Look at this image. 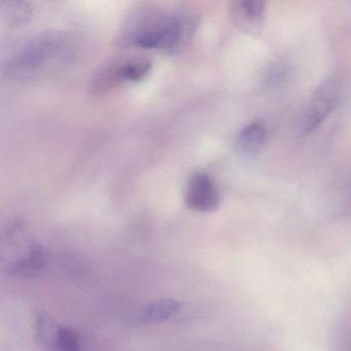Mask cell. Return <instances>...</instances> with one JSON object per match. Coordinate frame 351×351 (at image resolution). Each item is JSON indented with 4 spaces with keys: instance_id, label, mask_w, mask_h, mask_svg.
I'll return each instance as SVG.
<instances>
[{
    "instance_id": "1",
    "label": "cell",
    "mask_w": 351,
    "mask_h": 351,
    "mask_svg": "<svg viewBox=\"0 0 351 351\" xmlns=\"http://www.w3.org/2000/svg\"><path fill=\"white\" fill-rule=\"evenodd\" d=\"M196 25V20L189 14L143 8L127 20L120 43L132 48L178 52L190 44Z\"/></svg>"
},
{
    "instance_id": "2",
    "label": "cell",
    "mask_w": 351,
    "mask_h": 351,
    "mask_svg": "<svg viewBox=\"0 0 351 351\" xmlns=\"http://www.w3.org/2000/svg\"><path fill=\"white\" fill-rule=\"evenodd\" d=\"M67 48L61 40L43 38L20 49L8 63L10 77L32 81L54 71L66 57Z\"/></svg>"
},
{
    "instance_id": "3",
    "label": "cell",
    "mask_w": 351,
    "mask_h": 351,
    "mask_svg": "<svg viewBox=\"0 0 351 351\" xmlns=\"http://www.w3.org/2000/svg\"><path fill=\"white\" fill-rule=\"evenodd\" d=\"M153 63L145 57H134L117 61L100 69L90 82L89 90L94 95H104L117 88L143 81Z\"/></svg>"
},
{
    "instance_id": "4",
    "label": "cell",
    "mask_w": 351,
    "mask_h": 351,
    "mask_svg": "<svg viewBox=\"0 0 351 351\" xmlns=\"http://www.w3.org/2000/svg\"><path fill=\"white\" fill-rule=\"evenodd\" d=\"M339 89L340 85L335 77H328L318 86L304 117V132L315 130L336 108L339 101Z\"/></svg>"
},
{
    "instance_id": "5",
    "label": "cell",
    "mask_w": 351,
    "mask_h": 351,
    "mask_svg": "<svg viewBox=\"0 0 351 351\" xmlns=\"http://www.w3.org/2000/svg\"><path fill=\"white\" fill-rule=\"evenodd\" d=\"M184 204L196 213H213L219 208V190L208 174L205 172L193 174L184 191Z\"/></svg>"
},
{
    "instance_id": "6",
    "label": "cell",
    "mask_w": 351,
    "mask_h": 351,
    "mask_svg": "<svg viewBox=\"0 0 351 351\" xmlns=\"http://www.w3.org/2000/svg\"><path fill=\"white\" fill-rule=\"evenodd\" d=\"M231 17L241 32L258 36L265 24V5L258 0H241L231 5Z\"/></svg>"
},
{
    "instance_id": "7",
    "label": "cell",
    "mask_w": 351,
    "mask_h": 351,
    "mask_svg": "<svg viewBox=\"0 0 351 351\" xmlns=\"http://www.w3.org/2000/svg\"><path fill=\"white\" fill-rule=\"evenodd\" d=\"M48 265V254L36 243L25 256L8 266L10 274L15 276L32 277L40 274Z\"/></svg>"
},
{
    "instance_id": "8",
    "label": "cell",
    "mask_w": 351,
    "mask_h": 351,
    "mask_svg": "<svg viewBox=\"0 0 351 351\" xmlns=\"http://www.w3.org/2000/svg\"><path fill=\"white\" fill-rule=\"evenodd\" d=\"M180 307V303L171 298L156 300L145 308L141 320L145 324H160L176 315Z\"/></svg>"
},
{
    "instance_id": "9",
    "label": "cell",
    "mask_w": 351,
    "mask_h": 351,
    "mask_svg": "<svg viewBox=\"0 0 351 351\" xmlns=\"http://www.w3.org/2000/svg\"><path fill=\"white\" fill-rule=\"evenodd\" d=\"M267 130L261 122H252L240 131L237 138V147L245 154H254L260 151L266 143Z\"/></svg>"
},
{
    "instance_id": "10",
    "label": "cell",
    "mask_w": 351,
    "mask_h": 351,
    "mask_svg": "<svg viewBox=\"0 0 351 351\" xmlns=\"http://www.w3.org/2000/svg\"><path fill=\"white\" fill-rule=\"evenodd\" d=\"M59 326H60L47 314L40 313L38 316L36 324V339L38 344L45 351H50L52 348Z\"/></svg>"
},
{
    "instance_id": "11",
    "label": "cell",
    "mask_w": 351,
    "mask_h": 351,
    "mask_svg": "<svg viewBox=\"0 0 351 351\" xmlns=\"http://www.w3.org/2000/svg\"><path fill=\"white\" fill-rule=\"evenodd\" d=\"M50 351H82L80 335L71 326H59Z\"/></svg>"
}]
</instances>
